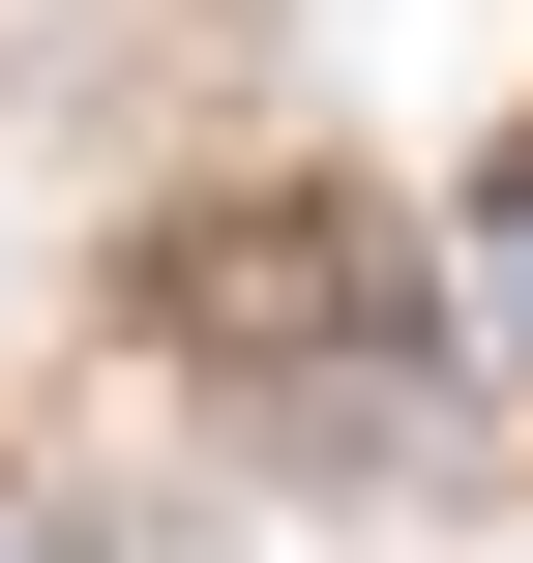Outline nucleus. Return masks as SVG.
<instances>
[{"mask_svg":"<svg viewBox=\"0 0 533 563\" xmlns=\"http://www.w3.org/2000/svg\"><path fill=\"white\" fill-rule=\"evenodd\" d=\"M475 356H504V386H533V178H504V208H475Z\"/></svg>","mask_w":533,"mask_h":563,"instance_id":"1","label":"nucleus"}]
</instances>
